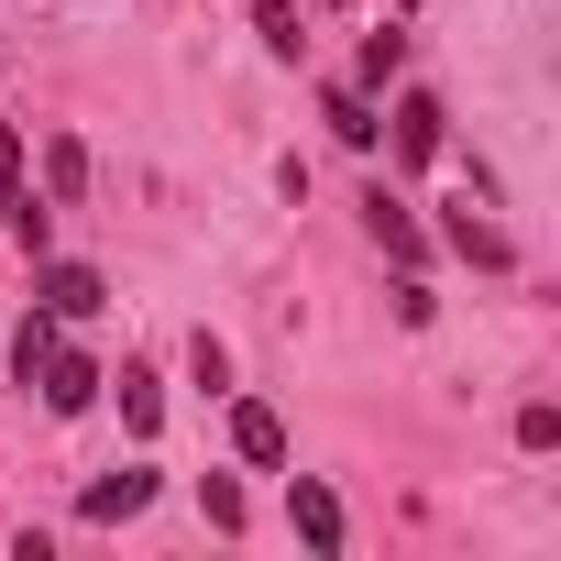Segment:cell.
<instances>
[{"instance_id":"obj_1","label":"cell","mask_w":561,"mask_h":561,"mask_svg":"<svg viewBox=\"0 0 561 561\" xmlns=\"http://www.w3.org/2000/svg\"><path fill=\"white\" fill-rule=\"evenodd\" d=\"M34 309L78 331V320L111 309V275H100V264H67V253H34Z\"/></svg>"},{"instance_id":"obj_2","label":"cell","mask_w":561,"mask_h":561,"mask_svg":"<svg viewBox=\"0 0 561 561\" xmlns=\"http://www.w3.org/2000/svg\"><path fill=\"white\" fill-rule=\"evenodd\" d=\"M386 144H397V165L419 176V165H440V144H451V111H440V89H397V111H386Z\"/></svg>"},{"instance_id":"obj_3","label":"cell","mask_w":561,"mask_h":561,"mask_svg":"<svg viewBox=\"0 0 561 561\" xmlns=\"http://www.w3.org/2000/svg\"><path fill=\"white\" fill-rule=\"evenodd\" d=\"M231 451H242L253 473H287V462H298V440H287V408H275V397H242V386H231Z\"/></svg>"},{"instance_id":"obj_4","label":"cell","mask_w":561,"mask_h":561,"mask_svg":"<svg viewBox=\"0 0 561 561\" xmlns=\"http://www.w3.org/2000/svg\"><path fill=\"white\" fill-rule=\"evenodd\" d=\"M34 397H45L56 419H89V408H100V353H78V342L56 331V353H45V375H34Z\"/></svg>"},{"instance_id":"obj_5","label":"cell","mask_w":561,"mask_h":561,"mask_svg":"<svg viewBox=\"0 0 561 561\" xmlns=\"http://www.w3.org/2000/svg\"><path fill=\"white\" fill-rule=\"evenodd\" d=\"M154 484H165L154 462H122V473H100V484L78 495V517H89V528H122V517H144V506H154Z\"/></svg>"},{"instance_id":"obj_6","label":"cell","mask_w":561,"mask_h":561,"mask_svg":"<svg viewBox=\"0 0 561 561\" xmlns=\"http://www.w3.org/2000/svg\"><path fill=\"white\" fill-rule=\"evenodd\" d=\"M287 528H298L320 561H342V495H331L320 473H287Z\"/></svg>"},{"instance_id":"obj_7","label":"cell","mask_w":561,"mask_h":561,"mask_svg":"<svg viewBox=\"0 0 561 561\" xmlns=\"http://www.w3.org/2000/svg\"><path fill=\"white\" fill-rule=\"evenodd\" d=\"M364 231H375V242H386V253H397L408 275L430 264V231H419V209H408V198H386V187H364Z\"/></svg>"},{"instance_id":"obj_8","label":"cell","mask_w":561,"mask_h":561,"mask_svg":"<svg viewBox=\"0 0 561 561\" xmlns=\"http://www.w3.org/2000/svg\"><path fill=\"white\" fill-rule=\"evenodd\" d=\"M100 386L122 397V430H133V440L165 430V375H154V364H122V375H100Z\"/></svg>"},{"instance_id":"obj_9","label":"cell","mask_w":561,"mask_h":561,"mask_svg":"<svg viewBox=\"0 0 561 561\" xmlns=\"http://www.w3.org/2000/svg\"><path fill=\"white\" fill-rule=\"evenodd\" d=\"M397 78H408V34L386 23V34H364V56H353V78H342V89H364V100H386Z\"/></svg>"},{"instance_id":"obj_10","label":"cell","mask_w":561,"mask_h":561,"mask_svg":"<svg viewBox=\"0 0 561 561\" xmlns=\"http://www.w3.org/2000/svg\"><path fill=\"white\" fill-rule=\"evenodd\" d=\"M320 122H331V133H342L353 154H375V144H386V122H375V100H364V89H342V78L320 89Z\"/></svg>"},{"instance_id":"obj_11","label":"cell","mask_w":561,"mask_h":561,"mask_svg":"<svg viewBox=\"0 0 561 561\" xmlns=\"http://www.w3.org/2000/svg\"><path fill=\"white\" fill-rule=\"evenodd\" d=\"M45 198H56V209L89 198V144H78V133H45Z\"/></svg>"},{"instance_id":"obj_12","label":"cell","mask_w":561,"mask_h":561,"mask_svg":"<svg viewBox=\"0 0 561 561\" xmlns=\"http://www.w3.org/2000/svg\"><path fill=\"white\" fill-rule=\"evenodd\" d=\"M440 242H451V253H462V264H495V275H506V264H517V253H506V231H495V220H473V198H462V209H451V220H440Z\"/></svg>"},{"instance_id":"obj_13","label":"cell","mask_w":561,"mask_h":561,"mask_svg":"<svg viewBox=\"0 0 561 561\" xmlns=\"http://www.w3.org/2000/svg\"><path fill=\"white\" fill-rule=\"evenodd\" d=\"M56 331H67V320H45V309H23V331H12V386H34V375H45V353H56Z\"/></svg>"},{"instance_id":"obj_14","label":"cell","mask_w":561,"mask_h":561,"mask_svg":"<svg viewBox=\"0 0 561 561\" xmlns=\"http://www.w3.org/2000/svg\"><path fill=\"white\" fill-rule=\"evenodd\" d=\"M198 517H209L220 539H242V517H253V506H242V484H231V473H198Z\"/></svg>"},{"instance_id":"obj_15","label":"cell","mask_w":561,"mask_h":561,"mask_svg":"<svg viewBox=\"0 0 561 561\" xmlns=\"http://www.w3.org/2000/svg\"><path fill=\"white\" fill-rule=\"evenodd\" d=\"M187 386H209V397H231V353H220V331H198V342H187Z\"/></svg>"},{"instance_id":"obj_16","label":"cell","mask_w":561,"mask_h":561,"mask_svg":"<svg viewBox=\"0 0 561 561\" xmlns=\"http://www.w3.org/2000/svg\"><path fill=\"white\" fill-rule=\"evenodd\" d=\"M253 34H264L275 56H298V0H253Z\"/></svg>"},{"instance_id":"obj_17","label":"cell","mask_w":561,"mask_h":561,"mask_svg":"<svg viewBox=\"0 0 561 561\" xmlns=\"http://www.w3.org/2000/svg\"><path fill=\"white\" fill-rule=\"evenodd\" d=\"M517 451H561V408H550V397L517 408Z\"/></svg>"},{"instance_id":"obj_18","label":"cell","mask_w":561,"mask_h":561,"mask_svg":"<svg viewBox=\"0 0 561 561\" xmlns=\"http://www.w3.org/2000/svg\"><path fill=\"white\" fill-rule=\"evenodd\" d=\"M12 198H23V133L0 122V220H12Z\"/></svg>"},{"instance_id":"obj_19","label":"cell","mask_w":561,"mask_h":561,"mask_svg":"<svg viewBox=\"0 0 561 561\" xmlns=\"http://www.w3.org/2000/svg\"><path fill=\"white\" fill-rule=\"evenodd\" d=\"M397 12H419V0H397Z\"/></svg>"}]
</instances>
